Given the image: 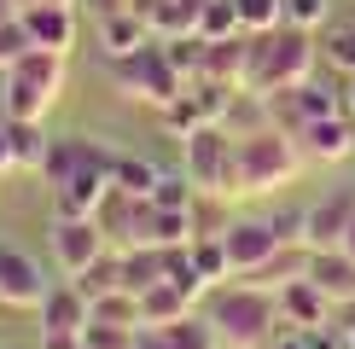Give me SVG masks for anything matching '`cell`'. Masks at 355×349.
<instances>
[{"mask_svg":"<svg viewBox=\"0 0 355 349\" xmlns=\"http://www.w3.org/2000/svg\"><path fill=\"white\" fill-rule=\"evenodd\" d=\"M344 343H349V349H355V326H344Z\"/></svg>","mask_w":355,"mask_h":349,"instance_id":"43","label":"cell"},{"mask_svg":"<svg viewBox=\"0 0 355 349\" xmlns=\"http://www.w3.org/2000/svg\"><path fill=\"white\" fill-rule=\"evenodd\" d=\"M233 6H239L245 35H268V29L286 24V0H233Z\"/></svg>","mask_w":355,"mask_h":349,"instance_id":"28","label":"cell"},{"mask_svg":"<svg viewBox=\"0 0 355 349\" xmlns=\"http://www.w3.org/2000/svg\"><path fill=\"white\" fill-rule=\"evenodd\" d=\"M204 123H210V116L198 111V99H192L187 87H181V99H169V105H164V128H169L175 140H187L192 128H204Z\"/></svg>","mask_w":355,"mask_h":349,"instance_id":"30","label":"cell"},{"mask_svg":"<svg viewBox=\"0 0 355 349\" xmlns=\"http://www.w3.org/2000/svg\"><path fill=\"white\" fill-rule=\"evenodd\" d=\"M344 251H349V256H355V222H349V233H344Z\"/></svg>","mask_w":355,"mask_h":349,"instance_id":"42","label":"cell"},{"mask_svg":"<svg viewBox=\"0 0 355 349\" xmlns=\"http://www.w3.org/2000/svg\"><path fill=\"white\" fill-rule=\"evenodd\" d=\"M152 41V29H146L140 12H105L99 18V47H105V58H123V53H135Z\"/></svg>","mask_w":355,"mask_h":349,"instance_id":"19","label":"cell"},{"mask_svg":"<svg viewBox=\"0 0 355 349\" xmlns=\"http://www.w3.org/2000/svg\"><path fill=\"white\" fill-rule=\"evenodd\" d=\"M24 6H35V0H18V12H24Z\"/></svg>","mask_w":355,"mask_h":349,"instance_id":"44","label":"cell"},{"mask_svg":"<svg viewBox=\"0 0 355 349\" xmlns=\"http://www.w3.org/2000/svg\"><path fill=\"white\" fill-rule=\"evenodd\" d=\"M279 297V320H286L291 332H315V326H332V309L338 303L327 297V291H320L315 280H309V274H297V280H286L274 291Z\"/></svg>","mask_w":355,"mask_h":349,"instance_id":"12","label":"cell"},{"mask_svg":"<svg viewBox=\"0 0 355 349\" xmlns=\"http://www.w3.org/2000/svg\"><path fill=\"white\" fill-rule=\"evenodd\" d=\"M6 169H18V163H12V134H6V123H0V174Z\"/></svg>","mask_w":355,"mask_h":349,"instance_id":"38","label":"cell"},{"mask_svg":"<svg viewBox=\"0 0 355 349\" xmlns=\"http://www.w3.org/2000/svg\"><path fill=\"white\" fill-rule=\"evenodd\" d=\"M268 105H274V123L286 128V134H297L303 123L338 116V111H344V93H332L327 82L303 76V82H291V87H279V93H268Z\"/></svg>","mask_w":355,"mask_h":349,"instance_id":"7","label":"cell"},{"mask_svg":"<svg viewBox=\"0 0 355 349\" xmlns=\"http://www.w3.org/2000/svg\"><path fill=\"white\" fill-rule=\"evenodd\" d=\"M164 274H169V251L164 244H123V285L135 291V297L152 291Z\"/></svg>","mask_w":355,"mask_h":349,"instance_id":"18","label":"cell"},{"mask_svg":"<svg viewBox=\"0 0 355 349\" xmlns=\"http://www.w3.org/2000/svg\"><path fill=\"white\" fill-rule=\"evenodd\" d=\"M6 18H18V0H0V24Z\"/></svg>","mask_w":355,"mask_h":349,"instance_id":"41","label":"cell"},{"mask_svg":"<svg viewBox=\"0 0 355 349\" xmlns=\"http://www.w3.org/2000/svg\"><path fill=\"white\" fill-rule=\"evenodd\" d=\"M70 285H76L87 303L105 297V291H123V251H105L99 262H87L82 274H70Z\"/></svg>","mask_w":355,"mask_h":349,"instance_id":"23","label":"cell"},{"mask_svg":"<svg viewBox=\"0 0 355 349\" xmlns=\"http://www.w3.org/2000/svg\"><path fill=\"white\" fill-rule=\"evenodd\" d=\"M187 251H192V268H198V280H204V285L233 280V256H227V244H221V233H198Z\"/></svg>","mask_w":355,"mask_h":349,"instance_id":"22","label":"cell"},{"mask_svg":"<svg viewBox=\"0 0 355 349\" xmlns=\"http://www.w3.org/2000/svg\"><path fill=\"white\" fill-rule=\"evenodd\" d=\"M140 349H175L164 326H140Z\"/></svg>","mask_w":355,"mask_h":349,"instance_id":"37","label":"cell"},{"mask_svg":"<svg viewBox=\"0 0 355 349\" xmlns=\"http://www.w3.org/2000/svg\"><path fill=\"white\" fill-rule=\"evenodd\" d=\"M152 204H157V210H192V204H198L192 174L187 169H164V174H157V186H152Z\"/></svg>","mask_w":355,"mask_h":349,"instance_id":"26","label":"cell"},{"mask_svg":"<svg viewBox=\"0 0 355 349\" xmlns=\"http://www.w3.org/2000/svg\"><path fill=\"white\" fill-rule=\"evenodd\" d=\"M315 29H297V24H279L268 35H250V64H245V87L257 93H279V87L315 76Z\"/></svg>","mask_w":355,"mask_h":349,"instance_id":"2","label":"cell"},{"mask_svg":"<svg viewBox=\"0 0 355 349\" xmlns=\"http://www.w3.org/2000/svg\"><path fill=\"white\" fill-rule=\"evenodd\" d=\"M221 244H227V256H233V280L257 274L268 256L286 251V239L274 233V222H227L221 227Z\"/></svg>","mask_w":355,"mask_h":349,"instance_id":"9","label":"cell"},{"mask_svg":"<svg viewBox=\"0 0 355 349\" xmlns=\"http://www.w3.org/2000/svg\"><path fill=\"white\" fill-rule=\"evenodd\" d=\"M41 349H82V332H41Z\"/></svg>","mask_w":355,"mask_h":349,"instance_id":"36","label":"cell"},{"mask_svg":"<svg viewBox=\"0 0 355 349\" xmlns=\"http://www.w3.org/2000/svg\"><path fill=\"white\" fill-rule=\"evenodd\" d=\"M262 349H309V338H303V332H291V326H279V332H274V338L262 343Z\"/></svg>","mask_w":355,"mask_h":349,"instance_id":"35","label":"cell"},{"mask_svg":"<svg viewBox=\"0 0 355 349\" xmlns=\"http://www.w3.org/2000/svg\"><path fill=\"white\" fill-rule=\"evenodd\" d=\"M198 35H204V41L245 35V24H239V6H233V0H210V6L198 12Z\"/></svg>","mask_w":355,"mask_h":349,"instance_id":"27","label":"cell"},{"mask_svg":"<svg viewBox=\"0 0 355 349\" xmlns=\"http://www.w3.org/2000/svg\"><path fill=\"white\" fill-rule=\"evenodd\" d=\"M140 338V326H116V320H87L82 326V343L87 349H128Z\"/></svg>","mask_w":355,"mask_h":349,"instance_id":"31","label":"cell"},{"mask_svg":"<svg viewBox=\"0 0 355 349\" xmlns=\"http://www.w3.org/2000/svg\"><path fill=\"white\" fill-rule=\"evenodd\" d=\"M128 349H140V338H135V343H128Z\"/></svg>","mask_w":355,"mask_h":349,"instance_id":"46","label":"cell"},{"mask_svg":"<svg viewBox=\"0 0 355 349\" xmlns=\"http://www.w3.org/2000/svg\"><path fill=\"white\" fill-rule=\"evenodd\" d=\"M64 64H70V53L35 47V53H24L18 64L0 70V99H6V116H29V123H41V116L58 105V93H64Z\"/></svg>","mask_w":355,"mask_h":349,"instance_id":"4","label":"cell"},{"mask_svg":"<svg viewBox=\"0 0 355 349\" xmlns=\"http://www.w3.org/2000/svg\"><path fill=\"white\" fill-rule=\"evenodd\" d=\"M192 291L175 285V280H157L152 291H140V326H175L181 314H192Z\"/></svg>","mask_w":355,"mask_h":349,"instance_id":"17","label":"cell"},{"mask_svg":"<svg viewBox=\"0 0 355 349\" xmlns=\"http://www.w3.org/2000/svg\"><path fill=\"white\" fill-rule=\"evenodd\" d=\"M210 320H216V332H221L227 349H262L279 326H286V320H279V297L262 291V285H245V280L227 285V291H216Z\"/></svg>","mask_w":355,"mask_h":349,"instance_id":"3","label":"cell"},{"mask_svg":"<svg viewBox=\"0 0 355 349\" xmlns=\"http://www.w3.org/2000/svg\"><path fill=\"white\" fill-rule=\"evenodd\" d=\"M6 134H12V163H18V169H35V174H41L53 134H47L41 123H29V116H6Z\"/></svg>","mask_w":355,"mask_h":349,"instance_id":"21","label":"cell"},{"mask_svg":"<svg viewBox=\"0 0 355 349\" xmlns=\"http://www.w3.org/2000/svg\"><path fill=\"white\" fill-rule=\"evenodd\" d=\"M111 82L123 87L128 99H146V105H157V111H164L169 99H181V87H187V76L169 64L164 41H146V47L111 58Z\"/></svg>","mask_w":355,"mask_h":349,"instance_id":"5","label":"cell"},{"mask_svg":"<svg viewBox=\"0 0 355 349\" xmlns=\"http://www.w3.org/2000/svg\"><path fill=\"white\" fill-rule=\"evenodd\" d=\"M128 6H135V0H94V12H99V18H105V12H128Z\"/></svg>","mask_w":355,"mask_h":349,"instance_id":"40","label":"cell"},{"mask_svg":"<svg viewBox=\"0 0 355 349\" xmlns=\"http://www.w3.org/2000/svg\"><path fill=\"white\" fill-rule=\"evenodd\" d=\"M303 163H309V157H303L297 134H286L279 123L233 140V181H239V198H262V193L291 186Z\"/></svg>","mask_w":355,"mask_h":349,"instance_id":"1","label":"cell"},{"mask_svg":"<svg viewBox=\"0 0 355 349\" xmlns=\"http://www.w3.org/2000/svg\"><path fill=\"white\" fill-rule=\"evenodd\" d=\"M35 314H41V332H82L87 320H94V303H87L82 291L64 280V285H53L47 297H41Z\"/></svg>","mask_w":355,"mask_h":349,"instance_id":"16","label":"cell"},{"mask_svg":"<svg viewBox=\"0 0 355 349\" xmlns=\"http://www.w3.org/2000/svg\"><path fill=\"white\" fill-rule=\"evenodd\" d=\"M94 320H116V326H140V297L135 291H105V297H94Z\"/></svg>","mask_w":355,"mask_h":349,"instance_id":"29","label":"cell"},{"mask_svg":"<svg viewBox=\"0 0 355 349\" xmlns=\"http://www.w3.org/2000/svg\"><path fill=\"white\" fill-rule=\"evenodd\" d=\"M18 18L29 29V41L47 47V53H70V47H76V35H82L76 6H58V0H35V6H24Z\"/></svg>","mask_w":355,"mask_h":349,"instance_id":"13","label":"cell"},{"mask_svg":"<svg viewBox=\"0 0 355 349\" xmlns=\"http://www.w3.org/2000/svg\"><path fill=\"white\" fill-rule=\"evenodd\" d=\"M320 53L332 58L338 70H344V76H355V24H338L327 41H320Z\"/></svg>","mask_w":355,"mask_h":349,"instance_id":"32","label":"cell"},{"mask_svg":"<svg viewBox=\"0 0 355 349\" xmlns=\"http://www.w3.org/2000/svg\"><path fill=\"white\" fill-rule=\"evenodd\" d=\"M355 222V193H332L303 210V251H344V233Z\"/></svg>","mask_w":355,"mask_h":349,"instance_id":"10","label":"cell"},{"mask_svg":"<svg viewBox=\"0 0 355 349\" xmlns=\"http://www.w3.org/2000/svg\"><path fill=\"white\" fill-rule=\"evenodd\" d=\"M297 145H303L309 163H349V157H355V123L344 111L320 116V123H303L297 128Z\"/></svg>","mask_w":355,"mask_h":349,"instance_id":"14","label":"cell"},{"mask_svg":"<svg viewBox=\"0 0 355 349\" xmlns=\"http://www.w3.org/2000/svg\"><path fill=\"white\" fill-rule=\"evenodd\" d=\"M181 169L192 174L204 198H239V181H233V134L221 123H204L181 140Z\"/></svg>","mask_w":355,"mask_h":349,"instance_id":"6","label":"cell"},{"mask_svg":"<svg viewBox=\"0 0 355 349\" xmlns=\"http://www.w3.org/2000/svg\"><path fill=\"white\" fill-rule=\"evenodd\" d=\"M268 123H274V105H268V93H257V87H239V93L227 99V116H221V128H227L233 140L257 134V128H268Z\"/></svg>","mask_w":355,"mask_h":349,"instance_id":"20","label":"cell"},{"mask_svg":"<svg viewBox=\"0 0 355 349\" xmlns=\"http://www.w3.org/2000/svg\"><path fill=\"white\" fill-rule=\"evenodd\" d=\"M82 349H87V343H82Z\"/></svg>","mask_w":355,"mask_h":349,"instance_id":"47","label":"cell"},{"mask_svg":"<svg viewBox=\"0 0 355 349\" xmlns=\"http://www.w3.org/2000/svg\"><path fill=\"white\" fill-rule=\"evenodd\" d=\"M338 93H344V116L355 123V76H344V87H338Z\"/></svg>","mask_w":355,"mask_h":349,"instance_id":"39","label":"cell"},{"mask_svg":"<svg viewBox=\"0 0 355 349\" xmlns=\"http://www.w3.org/2000/svg\"><path fill=\"white\" fill-rule=\"evenodd\" d=\"M105 251H111V239L94 215H53V256L64 274H82L87 262H99Z\"/></svg>","mask_w":355,"mask_h":349,"instance_id":"8","label":"cell"},{"mask_svg":"<svg viewBox=\"0 0 355 349\" xmlns=\"http://www.w3.org/2000/svg\"><path fill=\"white\" fill-rule=\"evenodd\" d=\"M157 163H146V157H128V152H116V174H111V186L116 193H128V198H152V186H157Z\"/></svg>","mask_w":355,"mask_h":349,"instance_id":"24","label":"cell"},{"mask_svg":"<svg viewBox=\"0 0 355 349\" xmlns=\"http://www.w3.org/2000/svg\"><path fill=\"white\" fill-rule=\"evenodd\" d=\"M164 332H169L175 349H227L210 314H181V320H175V326H164Z\"/></svg>","mask_w":355,"mask_h":349,"instance_id":"25","label":"cell"},{"mask_svg":"<svg viewBox=\"0 0 355 349\" xmlns=\"http://www.w3.org/2000/svg\"><path fill=\"white\" fill-rule=\"evenodd\" d=\"M24 53H35V41H29L24 18H6V24H0V70H6V64H18Z\"/></svg>","mask_w":355,"mask_h":349,"instance_id":"33","label":"cell"},{"mask_svg":"<svg viewBox=\"0 0 355 349\" xmlns=\"http://www.w3.org/2000/svg\"><path fill=\"white\" fill-rule=\"evenodd\" d=\"M309 280H315L327 297L344 309V303H355V256L349 251H309Z\"/></svg>","mask_w":355,"mask_h":349,"instance_id":"15","label":"cell"},{"mask_svg":"<svg viewBox=\"0 0 355 349\" xmlns=\"http://www.w3.org/2000/svg\"><path fill=\"white\" fill-rule=\"evenodd\" d=\"M58 6H76V0H58Z\"/></svg>","mask_w":355,"mask_h":349,"instance_id":"45","label":"cell"},{"mask_svg":"<svg viewBox=\"0 0 355 349\" xmlns=\"http://www.w3.org/2000/svg\"><path fill=\"white\" fill-rule=\"evenodd\" d=\"M47 280H41V262L24 256L18 244H0V303L6 309H41V297H47Z\"/></svg>","mask_w":355,"mask_h":349,"instance_id":"11","label":"cell"},{"mask_svg":"<svg viewBox=\"0 0 355 349\" xmlns=\"http://www.w3.org/2000/svg\"><path fill=\"white\" fill-rule=\"evenodd\" d=\"M332 18V0H286V24H297V29H320Z\"/></svg>","mask_w":355,"mask_h":349,"instance_id":"34","label":"cell"}]
</instances>
